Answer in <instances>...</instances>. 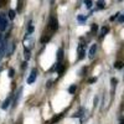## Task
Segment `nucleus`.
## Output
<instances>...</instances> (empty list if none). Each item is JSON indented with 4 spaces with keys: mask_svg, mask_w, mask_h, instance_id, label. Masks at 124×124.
Wrapping results in <instances>:
<instances>
[{
    "mask_svg": "<svg viewBox=\"0 0 124 124\" xmlns=\"http://www.w3.org/2000/svg\"><path fill=\"white\" fill-rule=\"evenodd\" d=\"M36 77H37V70H36V68H32V70H31V73H30L29 78H27V83H29V85L34 83L35 79H36Z\"/></svg>",
    "mask_w": 124,
    "mask_h": 124,
    "instance_id": "obj_4",
    "label": "nucleus"
},
{
    "mask_svg": "<svg viewBox=\"0 0 124 124\" xmlns=\"http://www.w3.org/2000/svg\"><path fill=\"white\" fill-rule=\"evenodd\" d=\"M96 51H97V45H92V46H91V50H89V58L94 57Z\"/></svg>",
    "mask_w": 124,
    "mask_h": 124,
    "instance_id": "obj_6",
    "label": "nucleus"
},
{
    "mask_svg": "<svg viewBox=\"0 0 124 124\" xmlns=\"http://www.w3.org/2000/svg\"><path fill=\"white\" fill-rule=\"evenodd\" d=\"M96 81H97V78H96V77H93V78H89V79H88L89 83H93V82H96Z\"/></svg>",
    "mask_w": 124,
    "mask_h": 124,
    "instance_id": "obj_25",
    "label": "nucleus"
},
{
    "mask_svg": "<svg viewBox=\"0 0 124 124\" xmlns=\"http://www.w3.org/2000/svg\"><path fill=\"white\" fill-rule=\"evenodd\" d=\"M119 124H124V118H122V119H120V123H119Z\"/></svg>",
    "mask_w": 124,
    "mask_h": 124,
    "instance_id": "obj_26",
    "label": "nucleus"
},
{
    "mask_svg": "<svg viewBox=\"0 0 124 124\" xmlns=\"http://www.w3.org/2000/svg\"><path fill=\"white\" fill-rule=\"evenodd\" d=\"M10 101H11V97H8V98L4 101L3 106H1V108H3V109H6V108L9 107V104H10Z\"/></svg>",
    "mask_w": 124,
    "mask_h": 124,
    "instance_id": "obj_8",
    "label": "nucleus"
},
{
    "mask_svg": "<svg viewBox=\"0 0 124 124\" xmlns=\"http://www.w3.org/2000/svg\"><path fill=\"white\" fill-rule=\"evenodd\" d=\"M5 42H3V44H0V60H1V57H3V54H4V48H5Z\"/></svg>",
    "mask_w": 124,
    "mask_h": 124,
    "instance_id": "obj_11",
    "label": "nucleus"
},
{
    "mask_svg": "<svg viewBox=\"0 0 124 124\" xmlns=\"http://www.w3.org/2000/svg\"><path fill=\"white\" fill-rule=\"evenodd\" d=\"M27 31H29V34H31L34 31V26H32V24L31 23H29V27H27Z\"/></svg>",
    "mask_w": 124,
    "mask_h": 124,
    "instance_id": "obj_16",
    "label": "nucleus"
},
{
    "mask_svg": "<svg viewBox=\"0 0 124 124\" xmlns=\"http://www.w3.org/2000/svg\"><path fill=\"white\" fill-rule=\"evenodd\" d=\"M62 116H63V113H61V114H58L57 117H54L52 119H51V122H50L48 124H55V123H57V122H58V120L62 118Z\"/></svg>",
    "mask_w": 124,
    "mask_h": 124,
    "instance_id": "obj_7",
    "label": "nucleus"
},
{
    "mask_svg": "<svg viewBox=\"0 0 124 124\" xmlns=\"http://www.w3.org/2000/svg\"><path fill=\"white\" fill-rule=\"evenodd\" d=\"M8 27V21L4 15H0V31H4Z\"/></svg>",
    "mask_w": 124,
    "mask_h": 124,
    "instance_id": "obj_5",
    "label": "nucleus"
},
{
    "mask_svg": "<svg viewBox=\"0 0 124 124\" xmlns=\"http://www.w3.org/2000/svg\"><path fill=\"white\" fill-rule=\"evenodd\" d=\"M97 8L98 9H104L106 8V1L104 0H98L97 1Z\"/></svg>",
    "mask_w": 124,
    "mask_h": 124,
    "instance_id": "obj_10",
    "label": "nucleus"
},
{
    "mask_svg": "<svg viewBox=\"0 0 124 124\" xmlns=\"http://www.w3.org/2000/svg\"><path fill=\"white\" fill-rule=\"evenodd\" d=\"M78 21H79V23L86 21V16H83V15H78Z\"/></svg>",
    "mask_w": 124,
    "mask_h": 124,
    "instance_id": "obj_17",
    "label": "nucleus"
},
{
    "mask_svg": "<svg viewBox=\"0 0 124 124\" xmlns=\"http://www.w3.org/2000/svg\"><path fill=\"white\" fill-rule=\"evenodd\" d=\"M52 31H51L48 27L44 31V34H42V37H41V42L42 44H46V42H48V41L51 40V36H52Z\"/></svg>",
    "mask_w": 124,
    "mask_h": 124,
    "instance_id": "obj_2",
    "label": "nucleus"
},
{
    "mask_svg": "<svg viewBox=\"0 0 124 124\" xmlns=\"http://www.w3.org/2000/svg\"><path fill=\"white\" fill-rule=\"evenodd\" d=\"M9 76H10V77H14V70H13V68L9 70Z\"/></svg>",
    "mask_w": 124,
    "mask_h": 124,
    "instance_id": "obj_24",
    "label": "nucleus"
},
{
    "mask_svg": "<svg viewBox=\"0 0 124 124\" xmlns=\"http://www.w3.org/2000/svg\"><path fill=\"white\" fill-rule=\"evenodd\" d=\"M77 51H78V58H79V60H83L85 56H86V46H85L83 44H79Z\"/></svg>",
    "mask_w": 124,
    "mask_h": 124,
    "instance_id": "obj_3",
    "label": "nucleus"
},
{
    "mask_svg": "<svg viewBox=\"0 0 124 124\" xmlns=\"http://www.w3.org/2000/svg\"><path fill=\"white\" fill-rule=\"evenodd\" d=\"M118 21H119L120 24H123V23H124V14H120V15H119V17H118Z\"/></svg>",
    "mask_w": 124,
    "mask_h": 124,
    "instance_id": "obj_19",
    "label": "nucleus"
},
{
    "mask_svg": "<svg viewBox=\"0 0 124 124\" xmlns=\"http://www.w3.org/2000/svg\"><path fill=\"white\" fill-rule=\"evenodd\" d=\"M108 31H109V27L108 26H104L102 29V31H101V36H104L106 34H108Z\"/></svg>",
    "mask_w": 124,
    "mask_h": 124,
    "instance_id": "obj_12",
    "label": "nucleus"
},
{
    "mask_svg": "<svg viewBox=\"0 0 124 124\" xmlns=\"http://www.w3.org/2000/svg\"><path fill=\"white\" fill-rule=\"evenodd\" d=\"M76 89H77V87H76V85H72L70 88H68V92L71 93V94H73V93L76 92Z\"/></svg>",
    "mask_w": 124,
    "mask_h": 124,
    "instance_id": "obj_14",
    "label": "nucleus"
},
{
    "mask_svg": "<svg viewBox=\"0 0 124 124\" xmlns=\"http://www.w3.org/2000/svg\"><path fill=\"white\" fill-rule=\"evenodd\" d=\"M0 39H1V35H0Z\"/></svg>",
    "mask_w": 124,
    "mask_h": 124,
    "instance_id": "obj_27",
    "label": "nucleus"
},
{
    "mask_svg": "<svg viewBox=\"0 0 124 124\" xmlns=\"http://www.w3.org/2000/svg\"><path fill=\"white\" fill-rule=\"evenodd\" d=\"M9 17L10 19H14L15 17V11H14V10H10V11H9Z\"/></svg>",
    "mask_w": 124,
    "mask_h": 124,
    "instance_id": "obj_18",
    "label": "nucleus"
},
{
    "mask_svg": "<svg viewBox=\"0 0 124 124\" xmlns=\"http://www.w3.org/2000/svg\"><path fill=\"white\" fill-rule=\"evenodd\" d=\"M85 3H86V6L89 9L92 6V0H85Z\"/></svg>",
    "mask_w": 124,
    "mask_h": 124,
    "instance_id": "obj_20",
    "label": "nucleus"
},
{
    "mask_svg": "<svg viewBox=\"0 0 124 124\" xmlns=\"http://www.w3.org/2000/svg\"><path fill=\"white\" fill-rule=\"evenodd\" d=\"M23 1L24 0H17V11H21L23 10Z\"/></svg>",
    "mask_w": 124,
    "mask_h": 124,
    "instance_id": "obj_15",
    "label": "nucleus"
},
{
    "mask_svg": "<svg viewBox=\"0 0 124 124\" xmlns=\"http://www.w3.org/2000/svg\"><path fill=\"white\" fill-rule=\"evenodd\" d=\"M91 30H92V32H96V31L98 30V26H97L96 24H93V25H92V27H91Z\"/></svg>",
    "mask_w": 124,
    "mask_h": 124,
    "instance_id": "obj_21",
    "label": "nucleus"
},
{
    "mask_svg": "<svg viewBox=\"0 0 124 124\" xmlns=\"http://www.w3.org/2000/svg\"><path fill=\"white\" fill-rule=\"evenodd\" d=\"M110 82H112V86H113V87H116V85H117V82H118V81H117L116 78H112Z\"/></svg>",
    "mask_w": 124,
    "mask_h": 124,
    "instance_id": "obj_23",
    "label": "nucleus"
},
{
    "mask_svg": "<svg viewBox=\"0 0 124 124\" xmlns=\"http://www.w3.org/2000/svg\"><path fill=\"white\" fill-rule=\"evenodd\" d=\"M119 15H120V14H119V13H117L114 16H112V17H110V21H114V20H116L117 17H119Z\"/></svg>",
    "mask_w": 124,
    "mask_h": 124,
    "instance_id": "obj_22",
    "label": "nucleus"
},
{
    "mask_svg": "<svg viewBox=\"0 0 124 124\" xmlns=\"http://www.w3.org/2000/svg\"><path fill=\"white\" fill-rule=\"evenodd\" d=\"M47 27L52 31V32H56V31H57V29H58V21H57V19L55 16H51Z\"/></svg>",
    "mask_w": 124,
    "mask_h": 124,
    "instance_id": "obj_1",
    "label": "nucleus"
},
{
    "mask_svg": "<svg viewBox=\"0 0 124 124\" xmlns=\"http://www.w3.org/2000/svg\"><path fill=\"white\" fill-rule=\"evenodd\" d=\"M114 67H116V68H118V70L123 68V62H122V61H117L116 63H114Z\"/></svg>",
    "mask_w": 124,
    "mask_h": 124,
    "instance_id": "obj_13",
    "label": "nucleus"
},
{
    "mask_svg": "<svg viewBox=\"0 0 124 124\" xmlns=\"http://www.w3.org/2000/svg\"><path fill=\"white\" fill-rule=\"evenodd\" d=\"M62 57H63V50H62V48H60V50L57 51V60H58V63H61Z\"/></svg>",
    "mask_w": 124,
    "mask_h": 124,
    "instance_id": "obj_9",
    "label": "nucleus"
}]
</instances>
